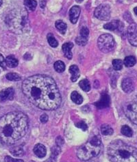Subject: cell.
Masks as SVG:
<instances>
[{
    "mask_svg": "<svg viewBox=\"0 0 137 162\" xmlns=\"http://www.w3.org/2000/svg\"><path fill=\"white\" fill-rule=\"evenodd\" d=\"M23 94L29 102L44 110H53L61 103V96L55 81L50 76L34 75L22 84Z\"/></svg>",
    "mask_w": 137,
    "mask_h": 162,
    "instance_id": "6da1fadb",
    "label": "cell"
},
{
    "mask_svg": "<svg viewBox=\"0 0 137 162\" xmlns=\"http://www.w3.org/2000/svg\"><path fill=\"white\" fill-rule=\"evenodd\" d=\"M28 118L21 111H12L0 118V141L5 144H15L26 135Z\"/></svg>",
    "mask_w": 137,
    "mask_h": 162,
    "instance_id": "7a4b0ae2",
    "label": "cell"
},
{
    "mask_svg": "<svg viewBox=\"0 0 137 162\" xmlns=\"http://www.w3.org/2000/svg\"><path fill=\"white\" fill-rule=\"evenodd\" d=\"M107 155L111 162H137V148L122 140L112 142L108 147Z\"/></svg>",
    "mask_w": 137,
    "mask_h": 162,
    "instance_id": "3957f363",
    "label": "cell"
},
{
    "mask_svg": "<svg viewBox=\"0 0 137 162\" xmlns=\"http://www.w3.org/2000/svg\"><path fill=\"white\" fill-rule=\"evenodd\" d=\"M101 142L99 135H95L86 144L81 146L77 151V156L80 160L88 161L96 157L100 152Z\"/></svg>",
    "mask_w": 137,
    "mask_h": 162,
    "instance_id": "277c9868",
    "label": "cell"
},
{
    "mask_svg": "<svg viewBox=\"0 0 137 162\" xmlns=\"http://www.w3.org/2000/svg\"><path fill=\"white\" fill-rule=\"evenodd\" d=\"M115 45V39L109 34H102L98 38V45L102 52L108 53L114 49Z\"/></svg>",
    "mask_w": 137,
    "mask_h": 162,
    "instance_id": "5b68a950",
    "label": "cell"
},
{
    "mask_svg": "<svg viewBox=\"0 0 137 162\" xmlns=\"http://www.w3.org/2000/svg\"><path fill=\"white\" fill-rule=\"evenodd\" d=\"M94 15L99 20L108 21L111 18V8L107 4L99 5L95 8Z\"/></svg>",
    "mask_w": 137,
    "mask_h": 162,
    "instance_id": "8992f818",
    "label": "cell"
},
{
    "mask_svg": "<svg viewBox=\"0 0 137 162\" xmlns=\"http://www.w3.org/2000/svg\"><path fill=\"white\" fill-rule=\"evenodd\" d=\"M123 110L128 118L134 124H137V102L128 103Z\"/></svg>",
    "mask_w": 137,
    "mask_h": 162,
    "instance_id": "52a82bcc",
    "label": "cell"
},
{
    "mask_svg": "<svg viewBox=\"0 0 137 162\" xmlns=\"http://www.w3.org/2000/svg\"><path fill=\"white\" fill-rule=\"evenodd\" d=\"M128 38L130 43L137 47V24L132 23L128 28Z\"/></svg>",
    "mask_w": 137,
    "mask_h": 162,
    "instance_id": "ba28073f",
    "label": "cell"
},
{
    "mask_svg": "<svg viewBox=\"0 0 137 162\" xmlns=\"http://www.w3.org/2000/svg\"><path fill=\"white\" fill-rule=\"evenodd\" d=\"M15 94V90L12 88H9L0 92V101H4L6 100H12Z\"/></svg>",
    "mask_w": 137,
    "mask_h": 162,
    "instance_id": "9c48e42d",
    "label": "cell"
},
{
    "mask_svg": "<svg viewBox=\"0 0 137 162\" xmlns=\"http://www.w3.org/2000/svg\"><path fill=\"white\" fill-rule=\"evenodd\" d=\"M122 90L126 93H131L134 90V82L130 78H125L122 83Z\"/></svg>",
    "mask_w": 137,
    "mask_h": 162,
    "instance_id": "30bf717a",
    "label": "cell"
},
{
    "mask_svg": "<svg viewBox=\"0 0 137 162\" xmlns=\"http://www.w3.org/2000/svg\"><path fill=\"white\" fill-rule=\"evenodd\" d=\"M80 8L78 6H74L69 10V18L72 23H76L80 14Z\"/></svg>",
    "mask_w": 137,
    "mask_h": 162,
    "instance_id": "8fae6325",
    "label": "cell"
},
{
    "mask_svg": "<svg viewBox=\"0 0 137 162\" xmlns=\"http://www.w3.org/2000/svg\"><path fill=\"white\" fill-rule=\"evenodd\" d=\"M111 103V99H110V97L107 94H104L102 95L100 100L95 103V105L99 109H104L107 107H108Z\"/></svg>",
    "mask_w": 137,
    "mask_h": 162,
    "instance_id": "7c38bea8",
    "label": "cell"
},
{
    "mask_svg": "<svg viewBox=\"0 0 137 162\" xmlns=\"http://www.w3.org/2000/svg\"><path fill=\"white\" fill-rule=\"evenodd\" d=\"M74 44L72 42H66L63 45V51L64 53V56L67 58H68L69 60H71L72 58V53H71V49L73 48Z\"/></svg>",
    "mask_w": 137,
    "mask_h": 162,
    "instance_id": "4fadbf2b",
    "label": "cell"
},
{
    "mask_svg": "<svg viewBox=\"0 0 137 162\" xmlns=\"http://www.w3.org/2000/svg\"><path fill=\"white\" fill-rule=\"evenodd\" d=\"M34 153L37 157H39L40 158L44 157L46 155L47 153L46 148H45L44 145L41 144H38L34 148Z\"/></svg>",
    "mask_w": 137,
    "mask_h": 162,
    "instance_id": "5bb4252c",
    "label": "cell"
},
{
    "mask_svg": "<svg viewBox=\"0 0 137 162\" xmlns=\"http://www.w3.org/2000/svg\"><path fill=\"white\" fill-rule=\"evenodd\" d=\"M69 73L71 74V80L72 81H76L80 78V70L79 68L76 65H72L70 66V68H69Z\"/></svg>",
    "mask_w": 137,
    "mask_h": 162,
    "instance_id": "9a60e30c",
    "label": "cell"
},
{
    "mask_svg": "<svg viewBox=\"0 0 137 162\" xmlns=\"http://www.w3.org/2000/svg\"><path fill=\"white\" fill-rule=\"evenodd\" d=\"M5 62H6V64L10 68H15L16 66H17L19 64L17 59L13 56V55L8 56L6 59L5 60Z\"/></svg>",
    "mask_w": 137,
    "mask_h": 162,
    "instance_id": "2e32d148",
    "label": "cell"
},
{
    "mask_svg": "<svg viewBox=\"0 0 137 162\" xmlns=\"http://www.w3.org/2000/svg\"><path fill=\"white\" fill-rule=\"evenodd\" d=\"M119 24H120L119 21L114 20V21H111V22H109V23H106V24L104 25V28H105L106 30L113 31V30H117V29L119 28Z\"/></svg>",
    "mask_w": 137,
    "mask_h": 162,
    "instance_id": "e0dca14e",
    "label": "cell"
},
{
    "mask_svg": "<svg viewBox=\"0 0 137 162\" xmlns=\"http://www.w3.org/2000/svg\"><path fill=\"white\" fill-rule=\"evenodd\" d=\"M71 99L73 101V102L76 103L77 105L81 104L83 102V98L82 97V95H80L78 92L76 91L72 92L71 95Z\"/></svg>",
    "mask_w": 137,
    "mask_h": 162,
    "instance_id": "ac0fdd59",
    "label": "cell"
},
{
    "mask_svg": "<svg viewBox=\"0 0 137 162\" xmlns=\"http://www.w3.org/2000/svg\"><path fill=\"white\" fill-rule=\"evenodd\" d=\"M55 25H56V29H57V30L60 31L61 34H65L67 28V24L65 23H64L63 21L61 20H58L56 21Z\"/></svg>",
    "mask_w": 137,
    "mask_h": 162,
    "instance_id": "d6986e66",
    "label": "cell"
},
{
    "mask_svg": "<svg viewBox=\"0 0 137 162\" xmlns=\"http://www.w3.org/2000/svg\"><path fill=\"white\" fill-rule=\"evenodd\" d=\"M113 129L108 124H104L101 127V132L104 135H111L113 134Z\"/></svg>",
    "mask_w": 137,
    "mask_h": 162,
    "instance_id": "ffe728a7",
    "label": "cell"
},
{
    "mask_svg": "<svg viewBox=\"0 0 137 162\" xmlns=\"http://www.w3.org/2000/svg\"><path fill=\"white\" fill-rule=\"evenodd\" d=\"M24 4H25V6L28 8L29 10L34 11V10H35L36 8L37 2L35 0H25Z\"/></svg>",
    "mask_w": 137,
    "mask_h": 162,
    "instance_id": "44dd1931",
    "label": "cell"
},
{
    "mask_svg": "<svg viewBox=\"0 0 137 162\" xmlns=\"http://www.w3.org/2000/svg\"><path fill=\"white\" fill-rule=\"evenodd\" d=\"M54 69L56 72L58 73H63L65 69V64L62 61H56L54 63Z\"/></svg>",
    "mask_w": 137,
    "mask_h": 162,
    "instance_id": "7402d4cb",
    "label": "cell"
},
{
    "mask_svg": "<svg viewBox=\"0 0 137 162\" xmlns=\"http://www.w3.org/2000/svg\"><path fill=\"white\" fill-rule=\"evenodd\" d=\"M124 65L127 67H132L136 64V58L134 56H127L124 59Z\"/></svg>",
    "mask_w": 137,
    "mask_h": 162,
    "instance_id": "603a6c76",
    "label": "cell"
},
{
    "mask_svg": "<svg viewBox=\"0 0 137 162\" xmlns=\"http://www.w3.org/2000/svg\"><path fill=\"white\" fill-rule=\"evenodd\" d=\"M79 86L85 92H88L91 90V85L89 81L87 79H82V81H80Z\"/></svg>",
    "mask_w": 137,
    "mask_h": 162,
    "instance_id": "cb8c5ba5",
    "label": "cell"
},
{
    "mask_svg": "<svg viewBox=\"0 0 137 162\" xmlns=\"http://www.w3.org/2000/svg\"><path fill=\"white\" fill-rule=\"evenodd\" d=\"M10 151L13 155L17 157H21L23 155V150L22 149V148H21L20 147H16L10 148Z\"/></svg>",
    "mask_w": 137,
    "mask_h": 162,
    "instance_id": "d4e9b609",
    "label": "cell"
},
{
    "mask_svg": "<svg viewBox=\"0 0 137 162\" xmlns=\"http://www.w3.org/2000/svg\"><path fill=\"white\" fill-rule=\"evenodd\" d=\"M122 133L123 135H124L127 137H132L133 135L132 130L128 125H123L122 127Z\"/></svg>",
    "mask_w": 137,
    "mask_h": 162,
    "instance_id": "484cf974",
    "label": "cell"
},
{
    "mask_svg": "<svg viewBox=\"0 0 137 162\" xmlns=\"http://www.w3.org/2000/svg\"><path fill=\"white\" fill-rule=\"evenodd\" d=\"M6 78L8 80L10 81H19L21 80V77L17 73H10L6 75Z\"/></svg>",
    "mask_w": 137,
    "mask_h": 162,
    "instance_id": "4316f807",
    "label": "cell"
},
{
    "mask_svg": "<svg viewBox=\"0 0 137 162\" xmlns=\"http://www.w3.org/2000/svg\"><path fill=\"white\" fill-rule=\"evenodd\" d=\"M123 63L121 60L115 59L112 61V66L115 71H120L123 68Z\"/></svg>",
    "mask_w": 137,
    "mask_h": 162,
    "instance_id": "83f0119b",
    "label": "cell"
},
{
    "mask_svg": "<svg viewBox=\"0 0 137 162\" xmlns=\"http://www.w3.org/2000/svg\"><path fill=\"white\" fill-rule=\"evenodd\" d=\"M47 41L49 42V44L51 47H57L58 45V42L56 41V38H54L52 34H49L47 36Z\"/></svg>",
    "mask_w": 137,
    "mask_h": 162,
    "instance_id": "f1b7e54d",
    "label": "cell"
},
{
    "mask_svg": "<svg viewBox=\"0 0 137 162\" xmlns=\"http://www.w3.org/2000/svg\"><path fill=\"white\" fill-rule=\"evenodd\" d=\"M88 38H85V37H82L80 36L77 37L76 39V42L78 45H81V46H84V45L87 43Z\"/></svg>",
    "mask_w": 137,
    "mask_h": 162,
    "instance_id": "f546056e",
    "label": "cell"
},
{
    "mask_svg": "<svg viewBox=\"0 0 137 162\" xmlns=\"http://www.w3.org/2000/svg\"><path fill=\"white\" fill-rule=\"evenodd\" d=\"M80 36H82V37H85V38H88V34H89V30H88V29L85 27V26H83V27L81 28V30H80Z\"/></svg>",
    "mask_w": 137,
    "mask_h": 162,
    "instance_id": "4dcf8cb0",
    "label": "cell"
},
{
    "mask_svg": "<svg viewBox=\"0 0 137 162\" xmlns=\"http://www.w3.org/2000/svg\"><path fill=\"white\" fill-rule=\"evenodd\" d=\"M76 126L77 127H78V128L80 129H81L82 131H86L88 129V127H87V124H86L84 122H83V121H80L79 122V123H77L76 124Z\"/></svg>",
    "mask_w": 137,
    "mask_h": 162,
    "instance_id": "1f68e13d",
    "label": "cell"
},
{
    "mask_svg": "<svg viewBox=\"0 0 137 162\" xmlns=\"http://www.w3.org/2000/svg\"><path fill=\"white\" fill-rule=\"evenodd\" d=\"M5 161L6 162H23V160L21 159H17L10 157L9 156H6L5 158Z\"/></svg>",
    "mask_w": 137,
    "mask_h": 162,
    "instance_id": "d6a6232c",
    "label": "cell"
},
{
    "mask_svg": "<svg viewBox=\"0 0 137 162\" xmlns=\"http://www.w3.org/2000/svg\"><path fill=\"white\" fill-rule=\"evenodd\" d=\"M48 116L46 115V114H43L42 116H41V117H40V121L42 123H46L48 121Z\"/></svg>",
    "mask_w": 137,
    "mask_h": 162,
    "instance_id": "836d02e7",
    "label": "cell"
},
{
    "mask_svg": "<svg viewBox=\"0 0 137 162\" xmlns=\"http://www.w3.org/2000/svg\"><path fill=\"white\" fill-rule=\"evenodd\" d=\"M6 62H5V59L3 55L0 54V66H2V67H4L6 66Z\"/></svg>",
    "mask_w": 137,
    "mask_h": 162,
    "instance_id": "e575fe53",
    "label": "cell"
},
{
    "mask_svg": "<svg viewBox=\"0 0 137 162\" xmlns=\"http://www.w3.org/2000/svg\"><path fill=\"white\" fill-rule=\"evenodd\" d=\"M63 143H64V140H63V138H62L60 136H59L58 137H57V139H56V144H57L58 147L63 145Z\"/></svg>",
    "mask_w": 137,
    "mask_h": 162,
    "instance_id": "d590c367",
    "label": "cell"
},
{
    "mask_svg": "<svg viewBox=\"0 0 137 162\" xmlns=\"http://www.w3.org/2000/svg\"><path fill=\"white\" fill-rule=\"evenodd\" d=\"M134 13H135V15L137 16V7L136 8H134Z\"/></svg>",
    "mask_w": 137,
    "mask_h": 162,
    "instance_id": "8d00e7d4",
    "label": "cell"
},
{
    "mask_svg": "<svg viewBox=\"0 0 137 162\" xmlns=\"http://www.w3.org/2000/svg\"><path fill=\"white\" fill-rule=\"evenodd\" d=\"M82 1H84V0H76V2H78V3H80V2H82Z\"/></svg>",
    "mask_w": 137,
    "mask_h": 162,
    "instance_id": "74e56055",
    "label": "cell"
},
{
    "mask_svg": "<svg viewBox=\"0 0 137 162\" xmlns=\"http://www.w3.org/2000/svg\"><path fill=\"white\" fill-rule=\"evenodd\" d=\"M2 4V0H0V6H1Z\"/></svg>",
    "mask_w": 137,
    "mask_h": 162,
    "instance_id": "f35d334b",
    "label": "cell"
},
{
    "mask_svg": "<svg viewBox=\"0 0 137 162\" xmlns=\"http://www.w3.org/2000/svg\"><path fill=\"white\" fill-rule=\"evenodd\" d=\"M30 162H34V161H30Z\"/></svg>",
    "mask_w": 137,
    "mask_h": 162,
    "instance_id": "ab89813d",
    "label": "cell"
}]
</instances>
